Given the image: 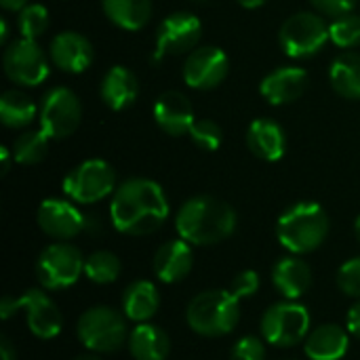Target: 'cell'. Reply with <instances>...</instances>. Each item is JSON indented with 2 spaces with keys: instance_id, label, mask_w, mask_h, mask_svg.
Listing matches in <instances>:
<instances>
[{
  "instance_id": "obj_1",
  "label": "cell",
  "mask_w": 360,
  "mask_h": 360,
  "mask_svg": "<svg viewBox=\"0 0 360 360\" xmlns=\"http://www.w3.org/2000/svg\"><path fill=\"white\" fill-rule=\"evenodd\" d=\"M169 217V200L165 190L146 177L122 181L112 194V226L127 236H148L165 226Z\"/></svg>"
},
{
  "instance_id": "obj_2",
  "label": "cell",
  "mask_w": 360,
  "mask_h": 360,
  "mask_svg": "<svg viewBox=\"0 0 360 360\" xmlns=\"http://www.w3.org/2000/svg\"><path fill=\"white\" fill-rule=\"evenodd\" d=\"M236 211L213 196H194L181 205L175 217L179 238L190 245L211 247L230 238L236 230Z\"/></svg>"
},
{
  "instance_id": "obj_3",
  "label": "cell",
  "mask_w": 360,
  "mask_h": 360,
  "mask_svg": "<svg viewBox=\"0 0 360 360\" xmlns=\"http://www.w3.org/2000/svg\"><path fill=\"white\" fill-rule=\"evenodd\" d=\"M327 236L329 217L319 202H295L276 221V238L293 255L316 251Z\"/></svg>"
},
{
  "instance_id": "obj_4",
  "label": "cell",
  "mask_w": 360,
  "mask_h": 360,
  "mask_svg": "<svg viewBox=\"0 0 360 360\" xmlns=\"http://www.w3.org/2000/svg\"><path fill=\"white\" fill-rule=\"evenodd\" d=\"M188 327L202 338H224L240 321V300L230 289H209L198 293L186 310Z\"/></svg>"
},
{
  "instance_id": "obj_5",
  "label": "cell",
  "mask_w": 360,
  "mask_h": 360,
  "mask_svg": "<svg viewBox=\"0 0 360 360\" xmlns=\"http://www.w3.org/2000/svg\"><path fill=\"white\" fill-rule=\"evenodd\" d=\"M127 316L110 306L89 308L76 325L80 344L95 354H112L129 342Z\"/></svg>"
},
{
  "instance_id": "obj_6",
  "label": "cell",
  "mask_w": 360,
  "mask_h": 360,
  "mask_svg": "<svg viewBox=\"0 0 360 360\" xmlns=\"http://www.w3.org/2000/svg\"><path fill=\"white\" fill-rule=\"evenodd\" d=\"M17 310H23L27 329L38 340H53L63 329V316L57 304L46 295V289H27L21 297L4 295L0 304L2 319L8 321Z\"/></svg>"
},
{
  "instance_id": "obj_7",
  "label": "cell",
  "mask_w": 360,
  "mask_h": 360,
  "mask_svg": "<svg viewBox=\"0 0 360 360\" xmlns=\"http://www.w3.org/2000/svg\"><path fill=\"white\" fill-rule=\"evenodd\" d=\"M259 331L266 344L276 348H293L306 342V338L310 335L312 319L306 306L285 300L264 312L259 321Z\"/></svg>"
},
{
  "instance_id": "obj_8",
  "label": "cell",
  "mask_w": 360,
  "mask_h": 360,
  "mask_svg": "<svg viewBox=\"0 0 360 360\" xmlns=\"http://www.w3.org/2000/svg\"><path fill=\"white\" fill-rule=\"evenodd\" d=\"M63 192L78 205H95L116 192V171L101 158H89L65 175Z\"/></svg>"
},
{
  "instance_id": "obj_9",
  "label": "cell",
  "mask_w": 360,
  "mask_h": 360,
  "mask_svg": "<svg viewBox=\"0 0 360 360\" xmlns=\"http://www.w3.org/2000/svg\"><path fill=\"white\" fill-rule=\"evenodd\" d=\"M82 253L68 243L49 245L36 262V278L46 291H63L74 287L84 272Z\"/></svg>"
},
{
  "instance_id": "obj_10",
  "label": "cell",
  "mask_w": 360,
  "mask_h": 360,
  "mask_svg": "<svg viewBox=\"0 0 360 360\" xmlns=\"http://www.w3.org/2000/svg\"><path fill=\"white\" fill-rule=\"evenodd\" d=\"M329 40L331 36L327 21L321 15L306 11L289 17L278 32V42L283 51L293 59H306L316 55Z\"/></svg>"
},
{
  "instance_id": "obj_11",
  "label": "cell",
  "mask_w": 360,
  "mask_h": 360,
  "mask_svg": "<svg viewBox=\"0 0 360 360\" xmlns=\"http://www.w3.org/2000/svg\"><path fill=\"white\" fill-rule=\"evenodd\" d=\"M2 68L8 80L23 86H38L49 78L51 65L46 53L36 40L19 38L11 42L2 55Z\"/></svg>"
},
{
  "instance_id": "obj_12",
  "label": "cell",
  "mask_w": 360,
  "mask_h": 360,
  "mask_svg": "<svg viewBox=\"0 0 360 360\" xmlns=\"http://www.w3.org/2000/svg\"><path fill=\"white\" fill-rule=\"evenodd\" d=\"M82 118V105L74 91L65 86H55L42 97L40 105V129L51 139L70 137Z\"/></svg>"
},
{
  "instance_id": "obj_13",
  "label": "cell",
  "mask_w": 360,
  "mask_h": 360,
  "mask_svg": "<svg viewBox=\"0 0 360 360\" xmlns=\"http://www.w3.org/2000/svg\"><path fill=\"white\" fill-rule=\"evenodd\" d=\"M202 36V23L196 15L177 11L165 17L156 30V57L160 61L167 55L192 53Z\"/></svg>"
},
{
  "instance_id": "obj_14",
  "label": "cell",
  "mask_w": 360,
  "mask_h": 360,
  "mask_svg": "<svg viewBox=\"0 0 360 360\" xmlns=\"http://www.w3.org/2000/svg\"><path fill=\"white\" fill-rule=\"evenodd\" d=\"M230 70V59L219 46H196L188 53L184 63V80L192 89H215L219 86Z\"/></svg>"
},
{
  "instance_id": "obj_15",
  "label": "cell",
  "mask_w": 360,
  "mask_h": 360,
  "mask_svg": "<svg viewBox=\"0 0 360 360\" xmlns=\"http://www.w3.org/2000/svg\"><path fill=\"white\" fill-rule=\"evenodd\" d=\"M38 226L46 236L68 243L86 228V217L70 200L46 198L38 207Z\"/></svg>"
},
{
  "instance_id": "obj_16",
  "label": "cell",
  "mask_w": 360,
  "mask_h": 360,
  "mask_svg": "<svg viewBox=\"0 0 360 360\" xmlns=\"http://www.w3.org/2000/svg\"><path fill=\"white\" fill-rule=\"evenodd\" d=\"M49 57L55 68L68 74H80L93 63V44L78 32H61L51 40Z\"/></svg>"
},
{
  "instance_id": "obj_17",
  "label": "cell",
  "mask_w": 360,
  "mask_h": 360,
  "mask_svg": "<svg viewBox=\"0 0 360 360\" xmlns=\"http://www.w3.org/2000/svg\"><path fill=\"white\" fill-rule=\"evenodd\" d=\"M154 120L171 137L190 133L194 124V108L190 99L179 91H165L154 103Z\"/></svg>"
},
{
  "instance_id": "obj_18",
  "label": "cell",
  "mask_w": 360,
  "mask_h": 360,
  "mask_svg": "<svg viewBox=\"0 0 360 360\" xmlns=\"http://www.w3.org/2000/svg\"><path fill=\"white\" fill-rule=\"evenodd\" d=\"M192 266H194L192 245L186 243L184 238L167 240L165 245L158 247V251L152 259L154 276L167 285H175V283L184 281L192 272Z\"/></svg>"
},
{
  "instance_id": "obj_19",
  "label": "cell",
  "mask_w": 360,
  "mask_h": 360,
  "mask_svg": "<svg viewBox=\"0 0 360 360\" xmlns=\"http://www.w3.org/2000/svg\"><path fill=\"white\" fill-rule=\"evenodd\" d=\"M306 86H308V74L304 68L283 65V68H276L274 72H270L262 80L259 93L270 105H285V103L300 99L306 91Z\"/></svg>"
},
{
  "instance_id": "obj_20",
  "label": "cell",
  "mask_w": 360,
  "mask_h": 360,
  "mask_svg": "<svg viewBox=\"0 0 360 360\" xmlns=\"http://www.w3.org/2000/svg\"><path fill=\"white\" fill-rule=\"evenodd\" d=\"M350 348V331L340 325L327 323L310 331L304 342L306 356L310 360H342Z\"/></svg>"
},
{
  "instance_id": "obj_21",
  "label": "cell",
  "mask_w": 360,
  "mask_h": 360,
  "mask_svg": "<svg viewBox=\"0 0 360 360\" xmlns=\"http://www.w3.org/2000/svg\"><path fill=\"white\" fill-rule=\"evenodd\" d=\"M247 146L253 152V156L266 162H276L285 154L287 137L278 122L270 118H257L247 129Z\"/></svg>"
},
{
  "instance_id": "obj_22",
  "label": "cell",
  "mask_w": 360,
  "mask_h": 360,
  "mask_svg": "<svg viewBox=\"0 0 360 360\" xmlns=\"http://www.w3.org/2000/svg\"><path fill=\"white\" fill-rule=\"evenodd\" d=\"M99 93H101L103 103L110 110L122 112V110L131 108L139 95L137 76L124 65H114L105 72L101 86H99Z\"/></svg>"
},
{
  "instance_id": "obj_23",
  "label": "cell",
  "mask_w": 360,
  "mask_h": 360,
  "mask_svg": "<svg viewBox=\"0 0 360 360\" xmlns=\"http://www.w3.org/2000/svg\"><path fill=\"white\" fill-rule=\"evenodd\" d=\"M274 289L291 302H297L312 287V270L300 257H283L272 268Z\"/></svg>"
},
{
  "instance_id": "obj_24",
  "label": "cell",
  "mask_w": 360,
  "mask_h": 360,
  "mask_svg": "<svg viewBox=\"0 0 360 360\" xmlns=\"http://www.w3.org/2000/svg\"><path fill=\"white\" fill-rule=\"evenodd\" d=\"M160 308V295L152 281H135L122 293V314L131 323H150Z\"/></svg>"
},
{
  "instance_id": "obj_25",
  "label": "cell",
  "mask_w": 360,
  "mask_h": 360,
  "mask_svg": "<svg viewBox=\"0 0 360 360\" xmlns=\"http://www.w3.org/2000/svg\"><path fill=\"white\" fill-rule=\"evenodd\" d=\"M127 348L135 360H167L171 352V340L160 327L152 323H139L129 333Z\"/></svg>"
},
{
  "instance_id": "obj_26",
  "label": "cell",
  "mask_w": 360,
  "mask_h": 360,
  "mask_svg": "<svg viewBox=\"0 0 360 360\" xmlns=\"http://www.w3.org/2000/svg\"><path fill=\"white\" fill-rule=\"evenodd\" d=\"M105 17L129 32L143 30L152 19V0H101Z\"/></svg>"
},
{
  "instance_id": "obj_27",
  "label": "cell",
  "mask_w": 360,
  "mask_h": 360,
  "mask_svg": "<svg viewBox=\"0 0 360 360\" xmlns=\"http://www.w3.org/2000/svg\"><path fill=\"white\" fill-rule=\"evenodd\" d=\"M331 86L346 99H360V53L340 55L329 70Z\"/></svg>"
},
{
  "instance_id": "obj_28",
  "label": "cell",
  "mask_w": 360,
  "mask_h": 360,
  "mask_svg": "<svg viewBox=\"0 0 360 360\" xmlns=\"http://www.w3.org/2000/svg\"><path fill=\"white\" fill-rule=\"evenodd\" d=\"M36 103L21 91H6L0 97V120L8 129H23L36 118Z\"/></svg>"
},
{
  "instance_id": "obj_29",
  "label": "cell",
  "mask_w": 360,
  "mask_h": 360,
  "mask_svg": "<svg viewBox=\"0 0 360 360\" xmlns=\"http://www.w3.org/2000/svg\"><path fill=\"white\" fill-rule=\"evenodd\" d=\"M49 141H51V137L42 129L23 131L13 141L11 154L17 165H36V162L44 160V156L49 152Z\"/></svg>"
},
{
  "instance_id": "obj_30",
  "label": "cell",
  "mask_w": 360,
  "mask_h": 360,
  "mask_svg": "<svg viewBox=\"0 0 360 360\" xmlns=\"http://www.w3.org/2000/svg\"><path fill=\"white\" fill-rule=\"evenodd\" d=\"M120 259L112 251H95L84 262V274L95 285H112L120 276Z\"/></svg>"
},
{
  "instance_id": "obj_31",
  "label": "cell",
  "mask_w": 360,
  "mask_h": 360,
  "mask_svg": "<svg viewBox=\"0 0 360 360\" xmlns=\"http://www.w3.org/2000/svg\"><path fill=\"white\" fill-rule=\"evenodd\" d=\"M331 42L340 49H354L360 44V17L354 13L335 17L329 25Z\"/></svg>"
},
{
  "instance_id": "obj_32",
  "label": "cell",
  "mask_w": 360,
  "mask_h": 360,
  "mask_svg": "<svg viewBox=\"0 0 360 360\" xmlns=\"http://www.w3.org/2000/svg\"><path fill=\"white\" fill-rule=\"evenodd\" d=\"M49 27V11L42 4H27L23 11H19V32L21 38L36 40L42 36Z\"/></svg>"
},
{
  "instance_id": "obj_33",
  "label": "cell",
  "mask_w": 360,
  "mask_h": 360,
  "mask_svg": "<svg viewBox=\"0 0 360 360\" xmlns=\"http://www.w3.org/2000/svg\"><path fill=\"white\" fill-rule=\"evenodd\" d=\"M188 135L194 141V146L205 150V152H215L221 146V127L215 120H209V118L194 120Z\"/></svg>"
},
{
  "instance_id": "obj_34",
  "label": "cell",
  "mask_w": 360,
  "mask_h": 360,
  "mask_svg": "<svg viewBox=\"0 0 360 360\" xmlns=\"http://www.w3.org/2000/svg\"><path fill=\"white\" fill-rule=\"evenodd\" d=\"M338 287L344 295L360 300V257L348 259L338 272Z\"/></svg>"
},
{
  "instance_id": "obj_35",
  "label": "cell",
  "mask_w": 360,
  "mask_h": 360,
  "mask_svg": "<svg viewBox=\"0 0 360 360\" xmlns=\"http://www.w3.org/2000/svg\"><path fill=\"white\" fill-rule=\"evenodd\" d=\"M232 360H266V340L255 335L240 338L232 348Z\"/></svg>"
},
{
  "instance_id": "obj_36",
  "label": "cell",
  "mask_w": 360,
  "mask_h": 360,
  "mask_svg": "<svg viewBox=\"0 0 360 360\" xmlns=\"http://www.w3.org/2000/svg\"><path fill=\"white\" fill-rule=\"evenodd\" d=\"M259 287H262L259 274L255 270H243L232 278L228 289L236 300H249L259 291Z\"/></svg>"
},
{
  "instance_id": "obj_37",
  "label": "cell",
  "mask_w": 360,
  "mask_h": 360,
  "mask_svg": "<svg viewBox=\"0 0 360 360\" xmlns=\"http://www.w3.org/2000/svg\"><path fill=\"white\" fill-rule=\"evenodd\" d=\"M312 6L316 11H321L323 15H329V17H342V15H348L352 13L356 0H310Z\"/></svg>"
},
{
  "instance_id": "obj_38",
  "label": "cell",
  "mask_w": 360,
  "mask_h": 360,
  "mask_svg": "<svg viewBox=\"0 0 360 360\" xmlns=\"http://www.w3.org/2000/svg\"><path fill=\"white\" fill-rule=\"evenodd\" d=\"M346 325H348V331L350 335H354L356 340H360V300L348 310V316H346Z\"/></svg>"
},
{
  "instance_id": "obj_39",
  "label": "cell",
  "mask_w": 360,
  "mask_h": 360,
  "mask_svg": "<svg viewBox=\"0 0 360 360\" xmlns=\"http://www.w3.org/2000/svg\"><path fill=\"white\" fill-rule=\"evenodd\" d=\"M0 359L2 360H17V352H15V348H13V344L6 340V338H2L0 340Z\"/></svg>"
},
{
  "instance_id": "obj_40",
  "label": "cell",
  "mask_w": 360,
  "mask_h": 360,
  "mask_svg": "<svg viewBox=\"0 0 360 360\" xmlns=\"http://www.w3.org/2000/svg\"><path fill=\"white\" fill-rule=\"evenodd\" d=\"M0 4H2L4 11H15V13H19V11H23V8L27 6V0H0Z\"/></svg>"
},
{
  "instance_id": "obj_41",
  "label": "cell",
  "mask_w": 360,
  "mask_h": 360,
  "mask_svg": "<svg viewBox=\"0 0 360 360\" xmlns=\"http://www.w3.org/2000/svg\"><path fill=\"white\" fill-rule=\"evenodd\" d=\"M0 160H2V175H6L8 169H11V160H15L13 154H11V150L2 148V150H0Z\"/></svg>"
},
{
  "instance_id": "obj_42",
  "label": "cell",
  "mask_w": 360,
  "mask_h": 360,
  "mask_svg": "<svg viewBox=\"0 0 360 360\" xmlns=\"http://www.w3.org/2000/svg\"><path fill=\"white\" fill-rule=\"evenodd\" d=\"M238 4L245 6V8H259V6L266 4V0H238Z\"/></svg>"
},
{
  "instance_id": "obj_43",
  "label": "cell",
  "mask_w": 360,
  "mask_h": 360,
  "mask_svg": "<svg viewBox=\"0 0 360 360\" xmlns=\"http://www.w3.org/2000/svg\"><path fill=\"white\" fill-rule=\"evenodd\" d=\"M6 38H8V23H6V19H0V42L4 44Z\"/></svg>"
},
{
  "instance_id": "obj_44",
  "label": "cell",
  "mask_w": 360,
  "mask_h": 360,
  "mask_svg": "<svg viewBox=\"0 0 360 360\" xmlns=\"http://www.w3.org/2000/svg\"><path fill=\"white\" fill-rule=\"evenodd\" d=\"M354 234H356V240H359L360 245V215L356 217V224H354Z\"/></svg>"
},
{
  "instance_id": "obj_45",
  "label": "cell",
  "mask_w": 360,
  "mask_h": 360,
  "mask_svg": "<svg viewBox=\"0 0 360 360\" xmlns=\"http://www.w3.org/2000/svg\"><path fill=\"white\" fill-rule=\"evenodd\" d=\"M76 360H99L97 356H80V359H76Z\"/></svg>"
},
{
  "instance_id": "obj_46",
  "label": "cell",
  "mask_w": 360,
  "mask_h": 360,
  "mask_svg": "<svg viewBox=\"0 0 360 360\" xmlns=\"http://www.w3.org/2000/svg\"><path fill=\"white\" fill-rule=\"evenodd\" d=\"M198 2H205V0H198Z\"/></svg>"
}]
</instances>
